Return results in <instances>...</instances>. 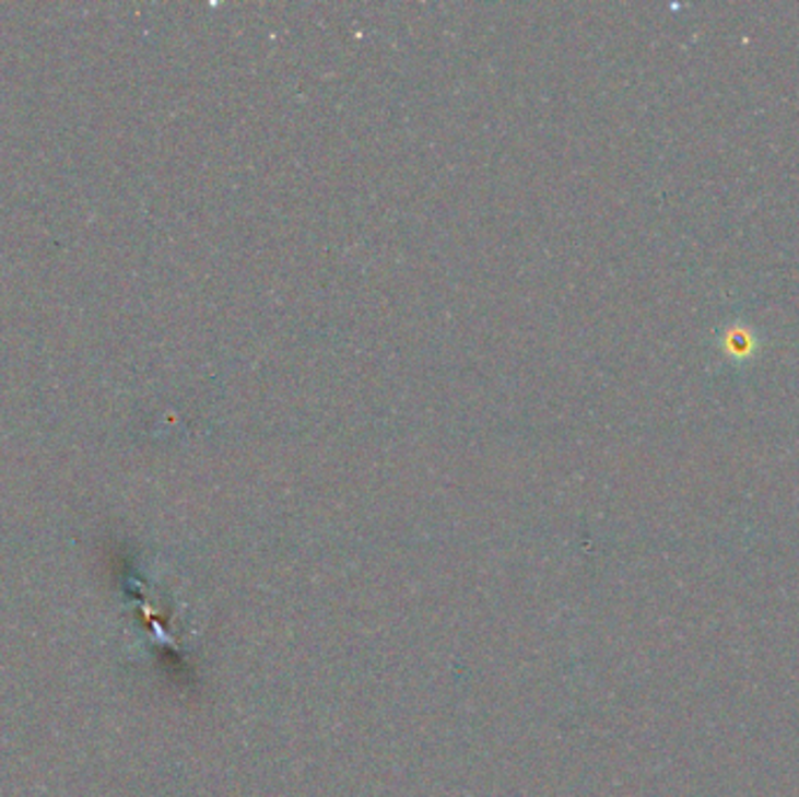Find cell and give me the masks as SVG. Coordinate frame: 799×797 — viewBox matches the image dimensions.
<instances>
[{
  "mask_svg": "<svg viewBox=\"0 0 799 797\" xmlns=\"http://www.w3.org/2000/svg\"><path fill=\"white\" fill-rule=\"evenodd\" d=\"M727 342H729V351H732L735 355H748L753 347V337L748 330H732L727 335Z\"/></svg>",
  "mask_w": 799,
  "mask_h": 797,
  "instance_id": "6da1fadb",
  "label": "cell"
}]
</instances>
